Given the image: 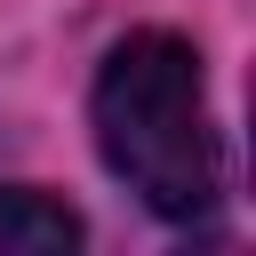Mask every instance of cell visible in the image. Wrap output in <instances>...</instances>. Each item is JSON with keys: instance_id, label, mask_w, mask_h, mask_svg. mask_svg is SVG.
I'll use <instances>...</instances> for the list:
<instances>
[{"instance_id": "6da1fadb", "label": "cell", "mask_w": 256, "mask_h": 256, "mask_svg": "<svg viewBox=\"0 0 256 256\" xmlns=\"http://www.w3.org/2000/svg\"><path fill=\"white\" fill-rule=\"evenodd\" d=\"M96 120V152L104 168L168 224H192L216 208L224 192V152H216V120H208V88H200V56L176 32H128L88 96Z\"/></svg>"}, {"instance_id": "7a4b0ae2", "label": "cell", "mask_w": 256, "mask_h": 256, "mask_svg": "<svg viewBox=\"0 0 256 256\" xmlns=\"http://www.w3.org/2000/svg\"><path fill=\"white\" fill-rule=\"evenodd\" d=\"M80 216L32 184H0V256H72Z\"/></svg>"}]
</instances>
